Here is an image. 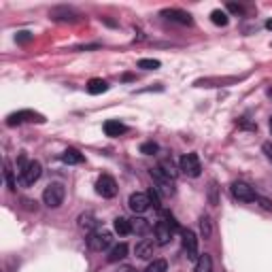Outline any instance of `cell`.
Returning <instances> with one entry per match:
<instances>
[{
    "label": "cell",
    "mask_w": 272,
    "mask_h": 272,
    "mask_svg": "<svg viewBox=\"0 0 272 272\" xmlns=\"http://www.w3.org/2000/svg\"><path fill=\"white\" fill-rule=\"evenodd\" d=\"M106 90H109V83L102 81V79H91V81L88 83V94H91V96L104 94Z\"/></svg>",
    "instance_id": "obj_18"
},
{
    "label": "cell",
    "mask_w": 272,
    "mask_h": 272,
    "mask_svg": "<svg viewBox=\"0 0 272 272\" xmlns=\"http://www.w3.org/2000/svg\"><path fill=\"white\" fill-rule=\"evenodd\" d=\"M166 268H168V264L164 262V260H153V262L145 268V272H166Z\"/></svg>",
    "instance_id": "obj_26"
},
{
    "label": "cell",
    "mask_w": 272,
    "mask_h": 272,
    "mask_svg": "<svg viewBox=\"0 0 272 272\" xmlns=\"http://www.w3.org/2000/svg\"><path fill=\"white\" fill-rule=\"evenodd\" d=\"M179 170H183V175H187L191 179H198L202 175V164H200L198 153H185L179 160Z\"/></svg>",
    "instance_id": "obj_3"
},
{
    "label": "cell",
    "mask_w": 272,
    "mask_h": 272,
    "mask_svg": "<svg viewBox=\"0 0 272 272\" xmlns=\"http://www.w3.org/2000/svg\"><path fill=\"white\" fill-rule=\"evenodd\" d=\"M211 268H213V260H211V255H200L198 257V262H196V268H194V272H211Z\"/></svg>",
    "instance_id": "obj_23"
},
{
    "label": "cell",
    "mask_w": 272,
    "mask_h": 272,
    "mask_svg": "<svg viewBox=\"0 0 272 272\" xmlns=\"http://www.w3.org/2000/svg\"><path fill=\"white\" fill-rule=\"evenodd\" d=\"M126 257H128V245H126V242H119V245H115L111 249V253H109L106 260H109L111 264H117L121 260H126Z\"/></svg>",
    "instance_id": "obj_16"
},
{
    "label": "cell",
    "mask_w": 272,
    "mask_h": 272,
    "mask_svg": "<svg viewBox=\"0 0 272 272\" xmlns=\"http://www.w3.org/2000/svg\"><path fill=\"white\" fill-rule=\"evenodd\" d=\"M138 68H142V70H157L160 68V62L157 60H147V58H142V60H138V64H136Z\"/></svg>",
    "instance_id": "obj_27"
},
{
    "label": "cell",
    "mask_w": 272,
    "mask_h": 272,
    "mask_svg": "<svg viewBox=\"0 0 272 272\" xmlns=\"http://www.w3.org/2000/svg\"><path fill=\"white\" fill-rule=\"evenodd\" d=\"M15 39H17L19 43H28V41H30L32 37H30V32H19V34H17V37H15Z\"/></svg>",
    "instance_id": "obj_33"
},
{
    "label": "cell",
    "mask_w": 272,
    "mask_h": 272,
    "mask_svg": "<svg viewBox=\"0 0 272 272\" xmlns=\"http://www.w3.org/2000/svg\"><path fill=\"white\" fill-rule=\"evenodd\" d=\"M179 230V226H177V221L170 217H164V219H160L155 224V227H153V232H155V242L160 247H164V245H168L170 240H173V234Z\"/></svg>",
    "instance_id": "obj_1"
},
{
    "label": "cell",
    "mask_w": 272,
    "mask_h": 272,
    "mask_svg": "<svg viewBox=\"0 0 272 272\" xmlns=\"http://www.w3.org/2000/svg\"><path fill=\"white\" fill-rule=\"evenodd\" d=\"M162 17L175 21V24H181V26H191V24H194V17H191L187 11H181V9H164Z\"/></svg>",
    "instance_id": "obj_12"
},
{
    "label": "cell",
    "mask_w": 272,
    "mask_h": 272,
    "mask_svg": "<svg viewBox=\"0 0 272 272\" xmlns=\"http://www.w3.org/2000/svg\"><path fill=\"white\" fill-rule=\"evenodd\" d=\"M183 251L187 255V260L198 262V238L191 230H183Z\"/></svg>",
    "instance_id": "obj_11"
},
{
    "label": "cell",
    "mask_w": 272,
    "mask_h": 272,
    "mask_svg": "<svg viewBox=\"0 0 272 272\" xmlns=\"http://www.w3.org/2000/svg\"><path fill=\"white\" fill-rule=\"evenodd\" d=\"M232 196L236 200H240V202H255V198H257L255 189L245 181H234L232 183Z\"/></svg>",
    "instance_id": "obj_8"
},
{
    "label": "cell",
    "mask_w": 272,
    "mask_h": 272,
    "mask_svg": "<svg viewBox=\"0 0 272 272\" xmlns=\"http://www.w3.org/2000/svg\"><path fill=\"white\" fill-rule=\"evenodd\" d=\"M128 206H130V211L136 213V215H142L145 211H149V206H151V200H149V194L145 191H136L128 198Z\"/></svg>",
    "instance_id": "obj_9"
},
{
    "label": "cell",
    "mask_w": 272,
    "mask_h": 272,
    "mask_svg": "<svg viewBox=\"0 0 272 272\" xmlns=\"http://www.w3.org/2000/svg\"><path fill=\"white\" fill-rule=\"evenodd\" d=\"M262 151L266 153V157H268L270 164H272V142H264V145H262Z\"/></svg>",
    "instance_id": "obj_31"
},
{
    "label": "cell",
    "mask_w": 272,
    "mask_h": 272,
    "mask_svg": "<svg viewBox=\"0 0 272 272\" xmlns=\"http://www.w3.org/2000/svg\"><path fill=\"white\" fill-rule=\"evenodd\" d=\"M211 204H217V185L211 183Z\"/></svg>",
    "instance_id": "obj_32"
},
{
    "label": "cell",
    "mask_w": 272,
    "mask_h": 272,
    "mask_svg": "<svg viewBox=\"0 0 272 272\" xmlns=\"http://www.w3.org/2000/svg\"><path fill=\"white\" fill-rule=\"evenodd\" d=\"M49 17L55 21H68V19H75L77 13L73 9H68V6H55V9L49 11Z\"/></svg>",
    "instance_id": "obj_15"
},
{
    "label": "cell",
    "mask_w": 272,
    "mask_h": 272,
    "mask_svg": "<svg viewBox=\"0 0 272 272\" xmlns=\"http://www.w3.org/2000/svg\"><path fill=\"white\" fill-rule=\"evenodd\" d=\"M268 126H270V134H272V115H270V121H268Z\"/></svg>",
    "instance_id": "obj_37"
},
{
    "label": "cell",
    "mask_w": 272,
    "mask_h": 272,
    "mask_svg": "<svg viewBox=\"0 0 272 272\" xmlns=\"http://www.w3.org/2000/svg\"><path fill=\"white\" fill-rule=\"evenodd\" d=\"M132 232L138 236H145L151 232V224H149L145 217H136V219H132Z\"/></svg>",
    "instance_id": "obj_17"
},
{
    "label": "cell",
    "mask_w": 272,
    "mask_h": 272,
    "mask_svg": "<svg viewBox=\"0 0 272 272\" xmlns=\"http://www.w3.org/2000/svg\"><path fill=\"white\" fill-rule=\"evenodd\" d=\"M4 179H6V187H9L11 191H15L17 189V183H15V179H13V170H11V164L9 162H4Z\"/></svg>",
    "instance_id": "obj_25"
},
{
    "label": "cell",
    "mask_w": 272,
    "mask_h": 272,
    "mask_svg": "<svg viewBox=\"0 0 272 272\" xmlns=\"http://www.w3.org/2000/svg\"><path fill=\"white\" fill-rule=\"evenodd\" d=\"M26 121H37V124H43L45 121V117L41 115V113L37 111H30V109H26V111H17V113H11L9 117H6V126H19V124H26Z\"/></svg>",
    "instance_id": "obj_6"
},
{
    "label": "cell",
    "mask_w": 272,
    "mask_h": 272,
    "mask_svg": "<svg viewBox=\"0 0 272 272\" xmlns=\"http://www.w3.org/2000/svg\"><path fill=\"white\" fill-rule=\"evenodd\" d=\"M64 196H66V189H64L62 183H49L45 191H43V202H45L49 209H58L64 202Z\"/></svg>",
    "instance_id": "obj_2"
},
{
    "label": "cell",
    "mask_w": 272,
    "mask_h": 272,
    "mask_svg": "<svg viewBox=\"0 0 272 272\" xmlns=\"http://www.w3.org/2000/svg\"><path fill=\"white\" fill-rule=\"evenodd\" d=\"M227 9H230L232 13H242V6H240V4H234V2L227 4Z\"/></svg>",
    "instance_id": "obj_34"
},
{
    "label": "cell",
    "mask_w": 272,
    "mask_h": 272,
    "mask_svg": "<svg viewBox=\"0 0 272 272\" xmlns=\"http://www.w3.org/2000/svg\"><path fill=\"white\" fill-rule=\"evenodd\" d=\"M151 179H153V183H155V189H157V194H162V196H175V181L170 177H166L162 173L160 168H151Z\"/></svg>",
    "instance_id": "obj_5"
},
{
    "label": "cell",
    "mask_w": 272,
    "mask_h": 272,
    "mask_svg": "<svg viewBox=\"0 0 272 272\" xmlns=\"http://www.w3.org/2000/svg\"><path fill=\"white\" fill-rule=\"evenodd\" d=\"M157 168H160V170H162V173L166 175V177L173 179V181L179 177V170H177V166H175V162H173V160H162V162H160V166H157Z\"/></svg>",
    "instance_id": "obj_22"
},
{
    "label": "cell",
    "mask_w": 272,
    "mask_h": 272,
    "mask_svg": "<svg viewBox=\"0 0 272 272\" xmlns=\"http://www.w3.org/2000/svg\"><path fill=\"white\" fill-rule=\"evenodd\" d=\"M211 21L215 26H227V13L226 11H221V9H215L213 13H211Z\"/></svg>",
    "instance_id": "obj_24"
},
{
    "label": "cell",
    "mask_w": 272,
    "mask_h": 272,
    "mask_svg": "<svg viewBox=\"0 0 272 272\" xmlns=\"http://www.w3.org/2000/svg\"><path fill=\"white\" fill-rule=\"evenodd\" d=\"M113 227H115V232H117V234L126 236V234H130V232H132V221H130V219H126V217H117L115 221H113Z\"/></svg>",
    "instance_id": "obj_19"
},
{
    "label": "cell",
    "mask_w": 272,
    "mask_h": 272,
    "mask_svg": "<svg viewBox=\"0 0 272 272\" xmlns=\"http://www.w3.org/2000/svg\"><path fill=\"white\" fill-rule=\"evenodd\" d=\"M140 153H145V155H153V153H157V145H155L153 140L142 142V145H140Z\"/></svg>",
    "instance_id": "obj_29"
},
{
    "label": "cell",
    "mask_w": 272,
    "mask_h": 272,
    "mask_svg": "<svg viewBox=\"0 0 272 272\" xmlns=\"http://www.w3.org/2000/svg\"><path fill=\"white\" fill-rule=\"evenodd\" d=\"M155 245L157 242L149 240V238H142L140 242H136V247H134L136 257H138V260H151L153 253H155Z\"/></svg>",
    "instance_id": "obj_13"
},
{
    "label": "cell",
    "mask_w": 272,
    "mask_h": 272,
    "mask_svg": "<svg viewBox=\"0 0 272 272\" xmlns=\"http://www.w3.org/2000/svg\"><path fill=\"white\" fill-rule=\"evenodd\" d=\"M119 272H138V270H136V268H132V266H124V268H121Z\"/></svg>",
    "instance_id": "obj_35"
},
{
    "label": "cell",
    "mask_w": 272,
    "mask_h": 272,
    "mask_svg": "<svg viewBox=\"0 0 272 272\" xmlns=\"http://www.w3.org/2000/svg\"><path fill=\"white\" fill-rule=\"evenodd\" d=\"M102 128H104V134L111 136V138H117V136H121V134L128 132V126L121 124L119 119H109V121H104Z\"/></svg>",
    "instance_id": "obj_14"
},
{
    "label": "cell",
    "mask_w": 272,
    "mask_h": 272,
    "mask_svg": "<svg viewBox=\"0 0 272 272\" xmlns=\"http://www.w3.org/2000/svg\"><path fill=\"white\" fill-rule=\"evenodd\" d=\"M96 226H98V221H96V217L91 213H83L81 217H79V227H81V230H91V232H94Z\"/></svg>",
    "instance_id": "obj_21"
},
{
    "label": "cell",
    "mask_w": 272,
    "mask_h": 272,
    "mask_svg": "<svg viewBox=\"0 0 272 272\" xmlns=\"http://www.w3.org/2000/svg\"><path fill=\"white\" fill-rule=\"evenodd\" d=\"M266 28H268V30H272V19H268V21H266Z\"/></svg>",
    "instance_id": "obj_36"
},
{
    "label": "cell",
    "mask_w": 272,
    "mask_h": 272,
    "mask_svg": "<svg viewBox=\"0 0 272 272\" xmlns=\"http://www.w3.org/2000/svg\"><path fill=\"white\" fill-rule=\"evenodd\" d=\"M96 191L102 198H115L117 196V183H115V179L109 177V175H102L96 181Z\"/></svg>",
    "instance_id": "obj_10"
},
{
    "label": "cell",
    "mask_w": 272,
    "mask_h": 272,
    "mask_svg": "<svg viewBox=\"0 0 272 272\" xmlns=\"http://www.w3.org/2000/svg\"><path fill=\"white\" fill-rule=\"evenodd\" d=\"M85 240H88V247L91 251H104V249L111 247L113 234L109 230H94V232H90V236Z\"/></svg>",
    "instance_id": "obj_4"
},
{
    "label": "cell",
    "mask_w": 272,
    "mask_h": 272,
    "mask_svg": "<svg viewBox=\"0 0 272 272\" xmlns=\"http://www.w3.org/2000/svg\"><path fill=\"white\" fill-rule=\"evenodd\" d=\"M41 175H43L41 162L32 160V162H28L24 166V170L19 173V181H21V185H34L41 179Z\"/></svg>",
    "instance_id": "obj_7"
},
{
    "label": "cell",
    "mask_w": 272,
    "mask_h": 272,
    "mask_svg": "<svg viewBox=\"0 0 272 272\" xmlns=\"http://www.w3.org/2000/svg\"><path fill=\"white\" fill-rule=\"evenodd\" d=\"M200 232H202V238L206 240V238H211V221H209V217H200Z\"/></svg>",
    "instance_id": "obj_28"
},
{
    "label": "cell",
    "mask_w": 272,
    "mask_h": 272,
    "mask_svg": "<svg viewBox=\"0 0 272 272\" xmlns=\"http://www.w3.org/2000/svg\"><path fill=\"white\" fill-rule=\"evenodd\" d=\"M62 162H66V164H83L85 157H83V153H79L77 149H66V151L62 153Z\"/></svg>",
    "instance_id": "obj_20"
},
{
    "label": "cell",
    "mask_w": 272,
    "mask_h": 272,
    "mask_svg": "<svg viewBox=\"0 0 272 272\" xmlns=\"http://www.w3.org/2000/svg\"><path fill=\"white\" fill-rule=\"evenodd\" d=\"M255 202H260V206H262L264 211H272V202H270L268 198H262V196H257V198H255Z\"/></svg>",
    "instance_id": "obj_30"
}]
</instances>
